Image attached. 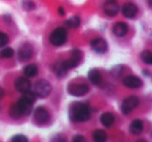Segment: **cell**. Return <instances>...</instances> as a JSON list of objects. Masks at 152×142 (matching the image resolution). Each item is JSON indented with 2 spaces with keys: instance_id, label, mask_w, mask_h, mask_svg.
Wrapping results in <instances>:
<instances>
[{
  "instance_id": "1",
  "label": "cell",
  "mask_w": 152,
  "mask_h": 142,
  "mask_svg": "<svg viewBox=\"0 0 152 142\" xmlns=\"http://www.w3.org/2000/svg\"><path fill=\"white\" fill-rule=\"evenodd\" d=\"M91 116L90 107L85 103H73L69 109V117L74 122L87 121Z\"/></svg>"
},
{
  "instance_id": "2",
  "label": "cell",
  "mask_w": 152,
  "mask_h": 142,
  "mask_svg": "<svg viewBox=\"0 0 152 142\" xmlns=\"http://www.w3.org/2000/svg\"><path fill=\"white\" fill-rule=\"evenodd\" d=\"M51 91V85L46 80H39L34 83L32 92L39 98H46Z\"/></svg>"
},
{
  "instance_id": "3",
  "label": "cell",
  "mask_w": 152,
  "mask_h": 142,
  "mask_svg": "<svg viewBox=\"0 0 152 142\" xmlns=\"http://www.w3.org/2000/svg\"><path fill=\"white\" fill-rule=\"evenodd\" d=\"M67 40V30L63 27H58L52 31L49 36V41L53 46H61Z\"/></svg>"
},
{
  "instance_id": "4",
  "label": "cell",
  "mask_w": 152,
  "mask_h": 142,
  "mask_svg": "<svg viewBox=\"0 0 152 142\" xmlns=\"http://www.w3.org/2000/svg\"><path fill=\"white\" fill-rule=\"evenodd\" d=\"M81 57H83L81 52L79 50H77V49H75V50L72 51L71 57H70L69 59H67V60L61 61V62H63L65 69L68 71V70H71V69H73V67H77V65L79 64V62L81 61Z\"/></svg>"
},
{
  "instance_id": "5",
  "label": "cell",
  "mask_w": 152,
  "mask_h": 142,
  "mask_svg": "<svg viewBox=\"0 0 152 142\" xmlns=\"http://www.w3.org/2000/svg\"><path fill=\"white\" fill-rule=\"evenodd\" d=\"M89 86L87 84H70L68 86V92L74 96H83L89 92Z\"/></svg>"
},
{
  "instance_id": "6",
  "label": "cell",
  "mask_w": 152,
  "mask_h": 142,
  "mask_svg": "<svg viewBox=\"0 0 152 142\" xmlns=\"http://www.w3.org/2000/svg\"><path fill=\"white\" fill-rule=\"evenodd\" d=\"M139 105V99L137 96H129V98L125 99L124 102L121 107V110L124 114H129L133 109H135Z\"/></svg>"
},
{
  "instance_id": "7",
  "label": "cell",
  "mask_w": 152,
  "mask_h": 142,
  "mask_svg": "<svg viewBox=\"0 0 152 142\" xmlns=\"http://www.w3.org/2000/svg\"><path fill=\"white\" fill-rule=\"evenodd\" d=\"M50 118V115H49L48 111L46 110L43 107H39L36 109L34 114V120L36 121L38 125H44Z\"/></svg>"
},
{
  "instance_id": "8",
  "label": "cell",
  "mask_w": 152,
  "mask_h": 142,
  "mask_svg": "<svg viewBox=\"0 0 152 142\" xmlns=\"http://www.w3.org/2000/svg\"><path fill=\"white\" fill-rule=\"evenodd\" d=\"M103 11L110 17H115L119 13V4L116 0H107L103 4Z\"/></svg>"
},
{
  "instance_id": "9",
  "label": "cell",
  "mask_w": 152,
  "mask_h": 142,
  "mask_svg": "<svg viewBox=\"0 0 152 142\" xmlns=\"http://www.w3.org/2000/svg\"><path fill=\"white\" fill-rule=\"evenodd\" d=\"M16 105H17L18 108L20 109L22 115H28L32 110V102H30L29 100H27V99L24 98V96H22V98L16 103Z\"/></svg>"
},
{
  "instance_id": "10",
  "label": "cell",
  "mask_w": 152,
  "mask_h": 142,
  "mask_svg": "<svg viewBox=\"0 0 152 142\" xmlns=\"http://www.w3.org/2000/svg\"><path fill=\"white\" fill-rule=\"evenodd\" d=\"M30 86L31 85H30L29 80L25 77H19V78H17L16 81H15L16 89H17L18 91L22 92V93H24V92L30 90Z\"/></svg>"
},
{
  "instance_id": "11",
  "label": "cell",
  "mask_w": 152,
  "mask_h": 142,
  "mask_svg": "<svg viewBox=\"0 0 152 142\" xmlns=\"http://www.w3.org/2000/svg\"><path fill=\"white\" fill-rule=\"evenodd\" d=\"M32 53H34L32 47L30 45L25 44L20 48L19 52H18V58L21 61H26L32 56Z\"/></svg>"
},
{
  "instance_id": "12",
  "label": "cell",
  "mask_w": 152,
  "mask_h": 142,
  "mask_svg": "<svg viewBox=\"0 0 152 142\" xmlns=\"http://www.w3.org/2000/svg\"><path fill=\"white\" fill-rule=\"evenodd\" d=\"M122 14L124 15V17L128 18V19H132L135 17V15L137 14V7L135 4L131 2L125 3L122 7Z\"/></svg>"
},
{
  "instance_id": "13",
  "label": "cell",
  "mask_w": 152,
  "mask_h": 142,
  "mask_svg": "<svg viewBox=\"0 0 152 142\" xmlns=\"http://www.w3.org/2000/svg\"><path fill=\"white\" fill-rule=\"evenodd\" d=\"M123 84L124 86L129 88H139L142 86L143 82L140 79L139 77H135V76H127L123 79Z\"/></svg>"
},
{
  "instance_id": "14",
  "label": "cell",
  "mask_w": 152,
  "mask_h": 142,
  "mask_svg": "<svg viewBox=\"0 0 152 142\" xmlns=\"http://www.w3.org/2000/svg\"><path fill=\"white\" fill-rule=\"evenodd\" d=\"M91 48L97 53H104L107 50V44L103 38H95L91 42Z\"/></svg>"
},
{
  "instance_id": "15",
  "label": "cell",
  "mask_w": 152,
  "mask_h": 142,
  "mask_svg": "<svg viewBox=\"0 0 152 142\" xmlns=\"http://www.w3.org/2000/svg\"><path fill=\"white\" fill-rule=\"evenodd\" d=\"M127 31H128V27H127L126 24L123 23V22H118V23L115 24L114 27H113V32H114L115 36H118V38L125 36Z\"/></svg>"
},
{
  "instance_id": "16",
  "label": "cell",
  "mask_w": 152,
  "mask_h": 142,
  "mask_svg": "<svg viewBox=\"0 0 152 142\" xmlns=\"http://www.w3.org/2000/svg\"><path fill=\"white\" fill-rule=\"evenodd\" d=\"M129 131L133 135H140L143 132V122L140 119H135L131 122L130 127H129Z\"/></svg>"
},
{
  "instance_id": "17",
  "label": "cell",
  "mask_w": 152,
  "mask_h": 142,
  "mask_svg": "<svg viewBox=\"0 0 152 142\" xmlns=\"http://www.w3.org/2000/svg\"><path fill=\"white\" fill-rule=\"evenodd\" d=\"M100 121L104 127H110L115 122V117L112 113L105 112L100 116Z\"/></svg>"
},
{
  "instance_id": "18",
  "label": "cell",
  "mask_w": 152,
  "mask_h": 142,
  "mask_svg": "<svg viewBox=\"0 0 152 142\" xmlns=\"http://www.w3.org/2000/svg\"><path fill=\"white\" fill-rule=\"evenodd\" d=\"M89 79L94 85H99L102 81L101 75L97 70H91L89 72Z\"/></svg>"
},
{
  "instance_id": "19",
  "label": "cell",
  "mask_w": 152,
  "mask_h": 142,
  "mask_svg": "<svg viewBox=\"0 0 152 142\" xmlns=\"http://www.w3.org/2000/svg\"><path fill=\"white\" fill-rule=\"evenodd\" d=\"M107 139V134L103 130H96L93 133V140L95 142H105Z\"/></svg>"
},
{
  "instance_id": "20",
  "label": "cell",
  "mask_w": 152,
  "mask_h": 142,
  "mask_svg": "<svg viewBox=\"0 0 152 142\" xmlns=\"http://www.w3.org/2000/svg\"><path fill=\"white\" fill-rule=\"evenodd\" d=\"M23 72L25 74V76H27V77H34V76L38 75L39 70L36 64H28L24 67Z\"/></svg>"
},
{
  "instance_id": "21",
  "label": "cell",
  "mask_w": 152,
  "mask_h": 142,
  "mask_svg": "<svg viewBox=\"0 0 152 142\" xmlns=\"http://www.w3.org/2000/svg\"><path fill=\"white\" fill-rule=\"evenodd\" d=\"M53 70H54V73L56 74L58 77H64V76L67 74V70L65 69V67H64L63 62H57L54 64V67H53Z\"/></svg>"
},
{
  "instance_id": "22",
  "label": "cell",
  "mask_w": 152,
  "mask_h": 142,
  "mask_svg": "<svg viewBox=\"0 0 152 142\" xmlns=\"http://www.w3.org/2000/svg\"><path fill=\"white\" fill-rule=\"evenodd\" d=\"M79 24H80V19H79V17H77V16H73V17H71L70 19L67 20V25L69 26L70 28L78 27Z\"/></svg>"
},
{
  "instance_id": "23",
  "label": "cell",
  "mask_w": 152,
  "mask_h": 142,
  "mask_svg": "<svg viewBox=\"0 0 152 142\" xmlns=\"http://www.w3.org/2000/svg\"><path fill=\"white\" fill-rule=\"evenodd\" d=\"M141 58L147 64H151L152 63V53L149 50H145L141 53Z\"/></svg>"
},
{
  "instance_id": "24",
  "label": "cell",
  "mask_w": 152,
  "mask_h": 142,
  "mask_svg": "<svg viewBox=\"0 0 152 142\" xmlns=\"http://www.w3.org/2000/svg\"><path fill=\"white\" fill-rule=\"evenodd\" d=\"M10 115H11L13 118H20L21 116H23L21 113V111H20V109L18 108L17 105H13V106L11 107V109H10Z\"/></svg>"
},
{
  "instance_id": "25",
  "label": "cell",
  "mask_w": 152,
  "mask_h": 142,
  "mask_svg": "<svg viewBox=\"0 0 152 142\" xmlns=\"http://www.w3.org/2000/svg\"><path fill=\"white\" fill-rule=\"evenodd\" d=\"M14 55V50L12 48H3L0 50V58H11Z\"/></svg>"
},
{
  "instance_id": "26",
  "label": "cell",
  "mask_w": 152,
  "mask_h": 142,
  "mask_svg": "<svg viewBox=\"0 0 152 142\" xmlns=\"http://www.w3.org/2000/svg\"><path fill=\"white\" fill-rule=\"evenodd\" d=\"M7 43H9V36L3 32H0V48L5 46Z\"/></svg>"
},
{
  "instance_id": "27",
  "label": "cell",
  "mask_w": 152,
  "mask_h": 142,
  "mask_svg": "<svg viewBox=\"0 0 152 142\" xmlns=\"http://www.w3.org/2000/svg\"><path fill=\"white\" fill-rule=\"evenodd\" d=\"M11 142H28V139L24 135H16L12 138Z\"/></svg>"
},
{
  "instance_id": "28",
  "label": "cell",
  "mask_w": 152,
  "mask_h": 142,
  "mask_svg": "<svg viewBox=\"0 0 152 142\" xmlns=\"http://www.w3.org/2000/svg\"><path fill=\"white\" fill-rule=\"evenodd\" d=\"M23 7L25 9H27V11H30V9H34V7H36V4H34L32 1H30V0H25L23 2Z\"/></svg>"
},
{
  "instance_id": "29",
  "label": "cell",
  "mask_w": 152,
  "mask_h": 142,
  "mask_svg": "<svg viewBox=\"0 0 152 142\" xmlns=\"http://www.w3.org/2000/svg\"><path fill=\"white\" fill-rule=\"evenodd\" d=\"M72 142H87L86 141V138L81 135H76L75 137L73 138Z\"/></svg>"
},
{
  "instance_id": "30",
  "label": "cell",
  "mask_w": 152,
  "mask_h": 142,
  "mask_svg": "<svg viewBox=\"0 0 152 142\" xmlns=\"http://www.w3.org/2000/svg\"><path fill=\"white\" fill-rule=\"evenodd\" d=\"M51 142H66V139L61 136H56L51 140Z\"/></svg>"
},
{
  "instance_id": "31",
  "label": "cell",
  "mask_w": 152,
  "mask_h": 142,
  "mask_svg": "<svg viewBox=\"0 0 152 142\" xmlns=\"http://www.w3.org/2000/svg\"><path fill=\"white\" fill-rule=\"evenodd\" d=\"M58 13L61 14V16H64V15H65V12H64L63 7H59V9H58Z\"/></svg>"
},
{
  "instance_id": "32",
  "label": "cell",
  "mask_w": 152,
  "mask_h": 142,
  "mask_svg": "<svg viewBox=\"0 0 152 142\" xmlns=\"http://www.w3.org/2000/svg\"><path fill=\"white\" fill-rule=\"evenodd\" d=\"M3 94H4V91H3V89L1 87H0V99L2 98L3 96Z\"/></svg>"
},
{
  "instance_id": "33",
  "label": "cell",
  "mask_w": 152,
  "mask_h": 142,
  "mask_svg": "<svg viewBox=\"0 0 152 142\" xmlns=\"http://www.w3.org/2000/svg\"><path fill=\"white\" fill-rule=\"evenodd\" d=\"M137 142H147V141H145V140H137Z\"/></svg>"
}]
</instances>
